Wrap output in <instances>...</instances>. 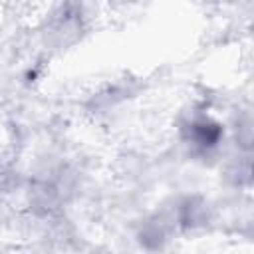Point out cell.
<instances>
[{
    "label": "cell",
    "instance_id": "1",
    "mask_svg": "<svg viewBox=\"0 0 254 254\" xmlns=\"http://www.w3.org/2000/svg\"><path fill=\"white\" fill-rule=\"evenodd\" d=\"M220 137H222V127L208 117L192 119L187 125V139L196 147H202V149L214 147L220 141Z\"/></svg>",
    "mask_w": 254,
    "mask_h": 254
}]
</instances>
